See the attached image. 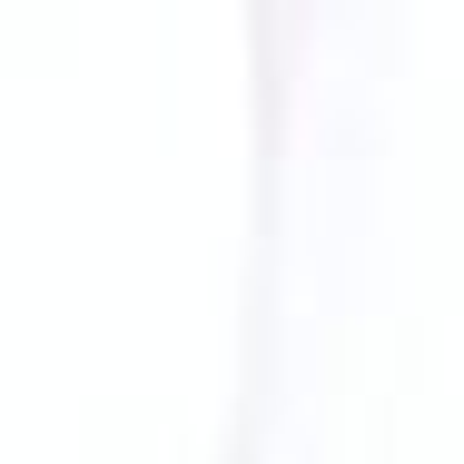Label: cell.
Returning a JSON list of instances; mask_svg holds the SVG:
<instances>
[]
</instances>
